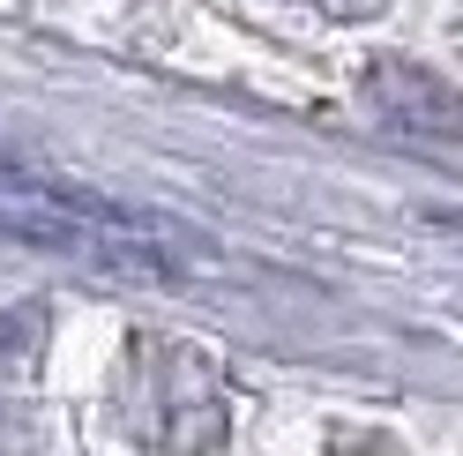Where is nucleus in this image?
<instances>
[{
	"label": "nucleus",
	"mask_w": 463,
	"mask_h": 456,
	"mask_svg": "<svg viewBox=\"0 0 463 456\" xmlns=\"http://www.w3.org/2000/svg\"><path fill=\"white\" fill-rule=\"evenodd\" d=\"M112 419L135 449L157 456H217L224 449V375L210 366V352H194L187 337H157L135 329L112 375Z\"/></svg>",
	"instance_id": "f257e3e1"
},
{
	"label": "nucleus",
	"mask_w": 463,
	"mask_h": 456,
	"mask_svg": "<svg viewBox=\"0 0 463 456\" xmlns=\"http://www.w3.org/2000/svg\"><path fill=\"white\" fill-rule=\"evenodd\" d=\"M307 8H322V15H344V23H359V15H373L382 0H307Z\"/></svg>",
	"instance_id": "f03ea898"
}]
</instances>
